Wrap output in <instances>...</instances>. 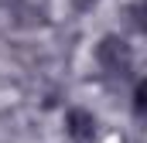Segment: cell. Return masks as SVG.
<instances>
[{"mask_svg":"<svg viewBox=\"0 0 147 143\" xmlns=\"http://www.w3.org/2000/svg\"><path fill=\"white\" fill-rule=\"evenodd\" d=\"M69 3H72L75 14H89V10H96V7H99V0H69Z\"/></svg>","mask_w":147,"mask_h":143,"instance_id":"6","label":"cell"},{"mask_svg":"<svg viewBox=\"0 0 147 143\" xmlns=\"http://www.w3.org/2000/svg\"><path fill=\"white\" fill-rule=\"evenodd\" d=\"M140 14H144V7H140V3H130V7H127V17H130V27H134V31H144Z\"/></svg>","mask_w":147,"mask_h":143,"instance_id":"5","label":"cell"},{"mask_svg":"<svg viewBox=\"0 0 147 143\" xmlns=\"http://www.w3.org/2000/svg\"><path fill=\"white\" fill-rule=\"evenodd\" d=\"M96 65L113 82L134 78V44L120 34H103L96 41Z\"/></svg>","mask_w":147,"mask_h":143,"instance_id":"1","label":"cell"},{"mask_svg":"<svg viewBox=\"0 0 147 143\" xmlns=\"http://www.w3.org/2000/svg\"><path fill=\"white\" fill-rule=\"evenodd\" d=\"M7 14H10V24L21 27V31H38L51 17L45 0H10L7 3Z\"/></svg>","mask_w":147,"mask_h":143,"instance_id":"2","label":"cell"},{"mask_svg":"<svg viewBox=\"0 0 147 143\" xmlns=\"http://www.w3.org/2000/svg\"><path fill=\"white\" fill-rule=\"evenodd\" d=\"M96 133H99V119H96L92 109L72 106L69 112H65V136H69L72 143H92Z\"/></svg>","mask_w":147,"mask_h":143,"instance_id":"3","label":"cell"},{"mask_svg":"<svg viewBox=\"0 0 147 143\" xmlns=\"http://www.w3.org/2000/svg\"><path fill=\"white\" fill-rule=\"evenodd\" d=\"M130 109H134V116H137V119H144V112H147V82H144V78H134Z\"/></svg>","mask_w":147,"mask_h":143,"instance_id":"4","label":"cell"}]
</instances>
